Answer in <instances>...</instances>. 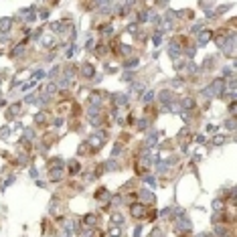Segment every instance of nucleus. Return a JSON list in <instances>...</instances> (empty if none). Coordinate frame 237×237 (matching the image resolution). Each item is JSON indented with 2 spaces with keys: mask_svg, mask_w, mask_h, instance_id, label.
Wrapping results in <instances>:
<instances>
[{
  "mask_svg": "<svg viewBox=\"0 0 237 237\" xmlns=\"http://www.w3.org/2000/svg\"><path fill=\"white\" fill-rule=\"evenodd\" d=\"M130 211H132V215H134V217L144 215V207H142V205H132V209H130Z\"/></svg>",
  "mask_w": 237,
  "mask_h": 237,
  "instance_id": "nucleus-1",
  "label": "nucleus"
},
{
  "mask_svg": "<svg viewBox=\"0 0 237 237\" xmlns=\"http://www.w3.org/2000/svg\"><path fill=\"white\" fill-rule=\"evenodd\" d=\"M10 18H2V21H0V31H2V33H4V31H8V28H10Z\"/></svg>",
  "mask_w": 237,
  "mask_h": 237,
  "instance_id": "nucleus-2",
  "label": "nucleus"
},
{
  "mask_svg": "<svg viewBox=\"0 0 237 237\" xmlns=\"http://www.w3.org/2000/svg\"><path fill=\"white\" fill-rule=\"evenodd\" d=\"M211 37H213V33H211V31H207V33H203V34H201V39H199V43L203 45V43H207V41H209Z\"/></svg>",
  "mask_w": 237,
  "mask_h": 237,
  "instance_id": "nucleus-3",
  "label": "nucleus"
},
{
  "mask_svg": "<svg viewBox=\"0 0 237 237\" xmlns=\"http://www.w3.org/2000/svg\"><path fill=\"white\" fill-rule=\"evenodd\" d=\"M83 75H85V77H91V75H93V69H91V65H83Z\"/></svg>",
  "mask_w": 237,
  "mask_h": 237,
  "instance_id": "nucleus-4",
  "label": "nucleus"
},
{
  "mask_svg": "<svg viewBox=\"0 0 237 237\" xmlns=\"http://www.w3.org/2000/svg\"><path fill=\"white\" fill-rule=\"evenodd\" d=\"M140 196H142V199H146V203H152V199H154V196L150 195V193H146V190H144V193H142Z\"/></svg>",
  "mask_w": 237,
  "mask_h": 237,
  "instance_id": "nucleus-5",
  "label": "nucleus"
},
{
  "mask_svg": "<svg viewBox=\"0 0 237 237\" xmlns=\"http://www.w3.org/2000/svg\"><path fill=\"white\" fill-rule=\"evenodd\" d=\"M85 223H87V225L95 223V217H93V215H87V219H85Z\"/></svg>",
  "mask_w": 237,
  "mask_h": 237,
  "instance_id": "nucleus-6",
  "label": "nucleus"
},
{
  "mask_svg": "<svg viewBox=\"0 0 237 237\" xmlns=\"http://www.w3.org/2000/svg\"><path fill=\"white\" fill-rule=\"evenodd\" d=\"M193 106H195L193 99H184V108H193Z\"/></svg>",
  "mask_w": 237,
  "mask_h": 237,
  "instance_id": "nucleus-7",
  "label": "nucleus"
},
{
  "mask_svg": "<svg viewBox=\"0 0 237 237\" xmlns=\"http://www.w3.org/2000/svg\"><path fill=\"white\" fill-rule=\"evenodd\" d=\"M79 170V164L77 162H71V172H77Z\"/></svg>",
  "mask_w": 237,
  "mask_h": 237,
  "instance_id": "nucleus-8",
  "label": "nucleus"
},
{
  "mask_svg": "<svg viewBox=\"0 0 237 237\" xmlns=\"http://www.w3.org/2000/svg\"><path fill=\"white\" fill-rule=\"evenodd\" d=\"M152 237H162V231H160V229H154V233H152Z\"/></svg>",
  "mask_w": 237,
  "mask_h": 237,
  "instance_id": "nucleus-9",
  "label": "nucleus"
},
{
  "mask_svg": "<svg viewBox=\"0 0 237 237\" xmlns=\"http://www.w3.org/2000/svg\"><path fill=\"white\" fill-rule=\"evenodd\" d=\"M95 233H97V231H95ZM95 237H102V233H97V235H95Z\"/></svg>",
  "mask_w": 237,
  "mask_h": 237,
  "instance_id": "nucleus-10",
  "label": "nucleus"
}]
</instances>
